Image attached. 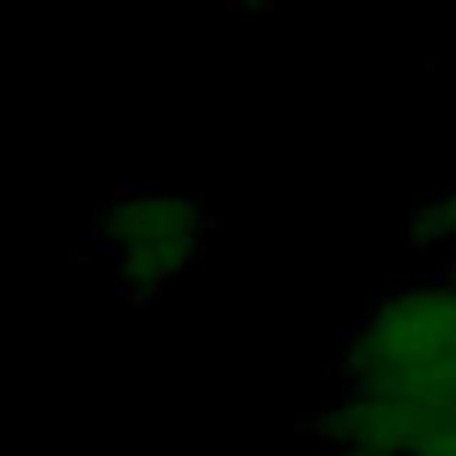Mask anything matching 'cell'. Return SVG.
<instances>
[{"mask_svg":"<svg viewBox=\"0 0 456 456\" xmlns=\"http://www.w3.org/2000/svg\"><path fill=\"white\" fill-rule=\"evenodd\" d=\"M431 232L435 235H449V239H456V189L431 210Z\"/></svg>","mask_w":456,"mask_h":456,"instance_id":"obj_3","label":"cell"},{"mask_svg":"<svg viewBox=\"0 0 456 456\" xmlns=\"http://www.w3.org/2000/svg\"><path fill=\"white\" fill-rule=\"evenodd\" d=\"M107 246L125 281L157 289L200 253V210L167 192L121 200L107 217Z\"/></svg>","mask_w":456,"mask_h":456,"instance_id":"obj_2","label":"cell"},{"mask_svg":"<svg viewBox=\"0 0 456 456\" xmlns=\"http://www.w3.org/2000/svg\"><path fill=\"white\" fill-rule=\"evenodd\" d=\"M349 378L342 442L456 449V267L370 314L353 346Z\"/></svg>","mask_w":456,"mask_h":456,"instance_id":"obj_1","label":"cell"}]
</instances>
